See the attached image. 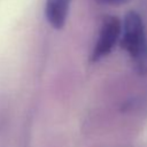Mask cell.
Segmentation results:
<instances>
[{"instance_id": "cell-3", "label": "cell", "mask_w": 147, "mask_h": 147, "mask_svg": "<svg viewBox=\"0 0 147 147\" xmlns=\"http://www.w3.org/2000/svg\"><path fill=\"white\" fill-rule=\"evenodd\" d=\"M71 0H46L45 17L51 26L60 30L64 26Z\"/></svg>"}, {"instance_id": "cell-2", "label": "cell", "mask_w": 147, "mask_h": 147, "mask_svg": "<svg viewBox=\"0 0 147 147\" xmlns=\"http://www.w3.org/2000/svg\"><path fill=\"white\" fill-rule=\"evenodd\" d=\"M122 22L116 16H107L103 18L99 34L91 54V61L98 62L107 56L114 48L115 44L121 37Z\"/></svg>"}, {"instance_id": "cell-1", "label": "cell", "mask_w": 147, "mask_h": 147, "mask_svg": "<svg viewBox=\"0 0 147 147\" xmlns=\"http://www.w3.org/2000/svg\"><path fill=\"white\" fill-rule=\"evenodd\" d=\"M121 47L129 54L140 74L147 71V34L139 13L130 10L122 22Z\"/></svg>"}, {"instance_id": "cell-4", "label": "cell", "mask_w": 147, "mask_h": 147, "mask_svg": "<svg viewBox=\"0 0 147 147\" xmlns=\"http://www.w3.org/2000/svg\"><path fill=\"white\" fill-rule=\"evenodd\" d=\"M96 2L101 5H107V6H122L127 3L130 0H95Z\"/></svg>"}]
</instances>
